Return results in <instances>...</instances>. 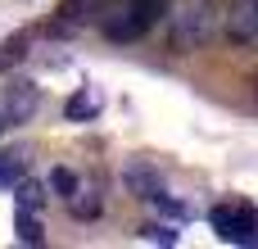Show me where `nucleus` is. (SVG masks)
<instances>
[{
  "label": "nucleus",
  "mask_w": 258,
  "mask_h": 249,
  "mask_svg": "<svg viewBox=\"0 0 258 249\" xmlns=\"http://www.w3.org/2000/svg\"><path fill=\"white\" fill-rule=\"evenodd\" d=\"M36 104H41V91H36L32 82H14L9 95H5V113H9V122H27V118L36 113Z\"/></svg>",
  "instance_id": "obj_7"
},
{
  "label": "nucleus",
  "mask_w": 258,
  "mask_h": 249,
  "mask_svg": "<svg viewBox=\"0 0 258 249\" xmlns=\"http://www.w3.org/2000/svg\"><path fill=\"white\" fill-rule=\"evenodd\" d=\"M18 172H23L18 163H5V159H0V191H9V186H18Z\"/></svg>",
  "instance_id": "obj_12"
},
{
  "label": "nucleus",
  "mask_w": 258,
  "mask_h": 249,
  "mask_svg": "<svg viewBox=\"0 0 258 249\" xmlns=\"http://www.w3.org/2000/svg\"><path fill=\"white\" fill-rule=\"evenodd\" d=\"M0 127H9V113H5V104H0Z\"/></svg>",
  "instance_id": "obj_14"
},
{
  "label": "nucleus",
  "mask_w": 258,
  "mask_h": 249,
  "mask_svg": "<svg viewBox=\"0 0 258 249\" xmlns=\"http://www.w3.org/2000/svg\"><path fill=\"white\" fill-rule=\"evenodd\" d=\"M141 240H150V245H177V240H181V231H177V222H172V227L150 222V227H141Z\"/></svg>",
  "instance_id": "obj_11"
},
{
  "label": "nucleus",
  "mask_w": 258,
  "mask_h": 249,
  "mask_svg": "<svg viewBox=\"0 0 258 249\" xmlns=\"http://www.w3.org/2000/svg\"><path fill=\"white\" fill-rule=\"evenodd\" d=\"M159 18H168V0H118L109 14H100V36L113 45H132Z\"/></svg>",
  "instance_id": "obj_1"
},
{
  "label": "nucleus",
  "mask_w": 258,
  "mask_h": 249,
  "mask_svg": "<svg viewBox=\"0 0 258 249\" xmlns=\"http://www.w3.org/2000/svg\"><path fill=\"white\" fill-rule=\"evenodd\" d=\"M218 23H222V14H218V5L213 0H181L172 14H168V45L172 50H200L213 32H218Z\"/></svg>",
  "instance_id": "obj_2"
},
{
  "label": "nucleus",
  "mask_w": 258,
  "mask_h": 249,
  "mask_svg": "<svg viewBox=\"0 0 258 249\" xmlns=\"http://www.w3.org/2000/svg\"><path fill=\"white\" fill-rule=\"evenodd\" d=\"M150 209H154V213H163V218H172V222H186V218H190V209H186L181 200H172L168 191H163V195H154V200H150Z\"/></svg>",
  "instance_id": "obj_10"
},
{
  "label": "nucleus",
  "mask_w": 258,
  "mask_h": 249,
  "mask_svg": "<svg viewBox=\"0 0 258 249\" xmlns=\"http://www.w3.org/2000/svg\"><path fill=\"white\" fill-rule=\"evenodd\" d=\"M63 209L77 218V222H95L100 213H104V200H100V186L95 181H86V177H77L68 191H63Z\"/></svg>",
  "instance_id": "obj_5"
},
{
  "label": "nucleus",
  "mask_w": 258,
  "mask_h": 249,
  "mask_svg": "<svg viewBox=\"0 0 258 249\" xmlns=\"http://www.w3.org/2000/svg\"><path fill=\"white\" fill-rule=\"evenodd\" d=\"M100 113V91L95 86H82L77 95H68V104H63V118L68 122H86V118H95Z\"/></svg>",
  "instance_id": "obj_9"
},
{
  "label": "nucleus",
  "mask_w": 258,
  "mask_h": 249,
  "mask_svg": "<svg viewBox=\"0 0 258 249\" xmlns=\"http://www.w3.org/2000/svg\"><path fill=\"white\" fill-rule=\"evenodd\" d=\"M209 227L218 231L222 245H245L258 249V209L245 200H222L209 209Z\"/></svg>",
  "instance_id": "obj_3"
},
{
  "label": "nucleus",
  "mask_w": 258,
  "mask_h": 249,
  "mask_svg": "<svg viewBox=\"0 0 258 249\" xmlns=\"http://www.w3.org/2000/svg\"><path fill=\"white\" fill-rule=\"evenodd\" d=\"M14 236L23 245H45V227H41V209L14 204Z\"/></svg>",
  "instance_id": "obj_8"
},
{
  "label": "nucleus",
  "mask_w": 258,
  "mask_h": 249,
  "mask_svg": "<svg viewBox=\"0 0 258 249\" xmlns=\"http://www.w3.org/2000/svg\"><path fill=\"white\" fill-rule=\"evenodd\" d=\"M222 32L231 45H254L258 41V0H231L222 14Z\"/></svg>",
  "instance_id": "obj_4"
},
{
  "label": "nucleus",
  "mask_w": 258,
  "mask_h": 249,
  "mask_svg": "<svg viewBox=\"0 0 258 249\" xmlns=\"http://www.w3.org/2000/svg\"><path fill=\"white\" fill-rule=\"evenodd\" d=\"M122 186L136 195V200H154V195H163V172L150 163V159H132L127 168H122Z\"/></svg>",
  "instance_id": "obj_6"
},
{
  "label": "nucleus",
  "mask_w": 258,
  "mask_h": 249,
  "mask_svg": "<svg viewBox=\"0 0 258 249\" xmlns=\"http://www.w3.org/2000/svg\"><path fill=\"white\" fill-rule=\"evenodd\" d=\"M18 54H23V41H9V45L0 50V73H5V68H9V64H14Z\"/></svg>",
  "instance_id": "obj_13"
}]
</instances>
